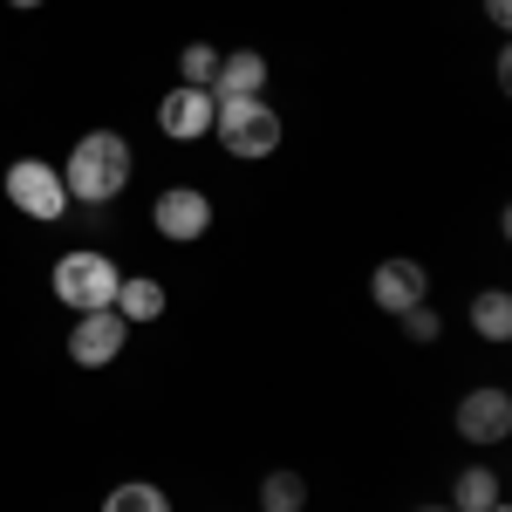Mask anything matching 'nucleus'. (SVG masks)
Returning a JSON list of instances; mask_svg holds the SVG:
<instances>
[{
  "label": "nucleus",
  "instance_id": "1",
  "mask_svg": "<svg viewBox=\"0 0 512 512\" xmlns=\"http://www.w3.org/2000/svg\"><path fill=\"white\" fill-rule=\"evenodd\" d=\"M130 171H137V158H130L123 130H82L76 151H69V164H62L69 205H110V198H123Z\"/></svg>",
  "mask_w": 512,
  "mask_h": 512
},
{
  "label": "nucleus",
  "instance_id": "5",
  "mask_svg": "<svg viewBox=\"0 0 512 512\" xmlns=\"http://www.w3.org/2000/svg\"><path fill=\"white\" fill-rule=\"evenodd\" d=\"M123 342H130V321H123L117 308H89V315H76V328H69V362H76V369H110L123 355Z\"/></svg>",
  "mask_w": 512,
  "mask_h": 512
},
{
  "label": "nucleus",
  "instance_id": "2",
  "mask_svg": "<svg viewBox=\"0 0 512 512\" xmlns=\"http://www.w3.org/2000/svg\"><path fill=\"white\" fill-rule=\"evenodd\" d=\"M212 137L226 144V158H274L280 151V110L267 96H219V117H212Z\"/></svg>",
  "mask_w": 512,
  "mask_h": 512
},
{
  "label": "nucleus",
  "instance_id": "6",
  "mask_svg": "<svg viewBox=\"0 0 512 512\" xmlns=\"http://www.w3.org/2000/svg\"><path fill=\"white\" fill-rule=\"evenodd\" d=\"M151 226H158L164 239H178V246H192V239L212 233V198L198 192V185H171V192H158V205H151Z\"/></svg>",
  "mask_w": 512,
  "mask_h": 512
},
{
  "label": "nucleus",
  "instance_id": "7",
  "mask_svg": "<svg viewBox=\"0 0 512 512\" xmlns=\"http://www.w3.org/2000/svg\"><path fill=\"white\" fill-rule=\"evenodd\" d=\"M212 117H219V96H212V89H192V82H178V89L158 103V130L178 137V144L212 137Z\"/></svg>",
  "mask_w": 512,
  "mask_h": 512
},
{
  "label": "nucleus",
  "instance_id": "9",
  "mask_svg": "<svg viewBox=\"0 0 512 512\" xmlns=\"http://www.w3.org/2000/svg\"><path fill=\"white\" fill-rule=\"evenodd\" d=\"M458 437L465 444H506L512 437V396L506 390H465L458 396Z\"/></svg>",
  "mask_w": 512,
  "mask_h": 512
},
{
  "label": "nucleus",
  "instance_id": "20",
  "mask_svg": "<svg viewBox=\"0 0 512 512\" xmlns=\"http://www.w3.org/2000/svg\"><path fill=\"white\" fill-rule=\"evenodd\" d=\"M485 512H512V506H506V499H499V506H485Z\"/></svg>",
  "mask_w": 512,
  "mask_h": 512
},
{
  "label": "nucleus",
  "instance_id": "19",
  "mask_svg": "<svg viewBox=\"0 0 512 512\" xmlns=\"http://www.w3.org/2000/svg\"><path fill=\"white\" fill-rule=\"evenodd\" d=\"M7 7H48V0H7Z\"/></svg>",
  "mask_w": 512,
  "mask_h": 512
},
{
  "label": "nucleus",
  "instance_id": "8",
  "mask_svg": "<svg viewBox=\"0 0 512 512\" xmlns=\"http://www.w3.org/2000/svg\"><path fill=\"white\" fill-rule=\"evenodd\" d=\"M369 301L383 308V315H403V308H417V301H431V274H424V260H383L376 274H369Z\"/></svg>",
  "mask_w": 512,
  "mask_h": 512
},
{
  "label": "nucleus",
  "instance_id": "12",
  "mask_svg": "<svg viewBox=\"0 0 512 512\" xmlns=\"http://www.w3.org/2000/svg\"><path fill=\"white\" fill-rule=\"evenodd\" d=\"M506 492H499V472L492 465H465V472L451 478V512H485V506H499Z\"/></svg>",
  "mask_w": 512,
  "mask_h": 512
},
{
  "label": "nucleus",
  "instance_id": "17",
  "mask_svg": "<svg viewBox=\"0 0 512 512\" xmlns=\"http://www.w3.org/2000/svg\"><path fill=\"white\" fill-rule=\"evenodd\" d=\"M403 335H410V342H437V335H444V321H437V308L431 301H417V308H403Z\"/></svg>",
  "mask_w": 512,
  "mask_h": 512
},
{
  "label": "nucleus",
  "instance_id": "10",
  "mask_svg": "<svg viewBox=\"0 0 512 512\" xmlns=\"http://www.w3.org/2000/svg\"><path fill=\"white\" fill-rule=\"evenodd\" d=\"M260 89H267V55H260V48H233V55H219L212 96H260Z\"/></svg>",
  "mask_w": 512,
  "mask_h": 512
},
{
  "label": "nucleus",
  "instance_id": "14",
  "mask_svg": "<svg viewBox=\"0 0 512 512\" xmlns=\"http://www.w3.org/2000/svg\"><path fill=\"white\" fill-rule=\"evenodd\" d=\"M103 512H171V492L151 485V478H123V485H110Z\"/></svg>",
  "mask_w": 512,
  "mask_h": 512
},
{
  "label": "nucleus",
  "instance_id": "15",
  "mask_svg": "<svg viewBox=\"0 0 512 512\" xmlns=\"http://www.w3.org/2000/svg\"><path fill=\"white\" fill-rule=\"evenodd\" d=\"M260 512H308V478L301 472H267L260 478Z\"/></svg>",
  "mask_w": 512,
  "mask_h": 512
},
{
  "label": "nucleus",
  "instance_id": "16",
  "mask_svg": "<svg viewBox=\"0 0 512 512\" xmlns=\"http://www.w3.org/2000/svg\"><path fill=\"white\" fill-rule=\"evenodd\" d=\"M212 76H219V48H212V41H185V48H178V82L212 89Z\"/></svg>",
  "mask_w": 512,
  "mask_h": 512
},
{
  "label": "nucleus",
  "instance_id": "4",
  "mask_svg": "<svg viewBox=\"0 0 512 512\" xmlns=\"http://www.w3.org/2000/svg\"><path fill=\"white\" fill-rule=\"evenodd\" d=\"M0 185H7V205H14V212H28L35 226H55V219L69 212V185H62V171H55V164H41V158H14Z\"/></svg>",
  "mask_w": 512,
  "mask_h": 512
},
{
  "label": "nucleus",
  "instance_id": "21",
  "mask_svg": "<svg viewBox=\"0 0 512 512\" xmlns=\"http://www.w3.org/2000/svg\"><path fill=\"white\" fill-rule=\"evenodd\" d=\"M417 512H451V506H417Z\"/></svg>",
  "mask_w": 512,
  "mask_h": 512
},
{
  "label": "nucleus",
  "instance_id": "3",
  "mask_svg": "<svg viewBox=\"0 0 512 512\" xmlns=\"http://www.w3.org/2000/svg\"><path fill=\"white\" fill-rule=\"evenodd\" d=\"M117 280H123V267L110 260V253L76 246V253H62V260H55V301H62L69 315L110 308V301H117Z\"/></svg>",
  "mask_w": 512,
  "mask_h": 512
},
{
  "label": "nucleus",
  "instance_id": "18",
  "mask_svg": "<svg viewBox=\"0 0 512 512\" xmlns=\"http://www.w3.org/2000/svg\"><path fill=\"white\" fill-rule=\"evenodd\" d=\"M485 21H492V28L506 35V21H512V0H485Z\"/></svg>",
  "mask_w": 512,
  "mask_h": 512
},
{
  "label": "nucleus",
  "instance_id": "11",
  "mask_svg": "<svg viewBox=\"0 0 512 512\" xmlns=\"http://www.w3.org/2000/svg\"><path fill=\"white\" fill-rule=\"evenodd\" d=\"M110 308H117V315L137 328V321H158L164 308H171V294H164V280H151V274H123V280H117V301H110Z\"/></svg>",
  "mask_w": 512,
  "mask_h": 512
},
{
  "label": "nucleus",
  "instance_id": "13",
  "mask_svg": "<svg viewBox=\"0 0 512 512\" xmlns=\"http://www.w3.org/2000/svg\"><path fill=\"white\" fill-rule=\"evenodd\" d=\"M472 328L485 335V342H506V335H512V294H506V287L472 294Z\"/></svg>",
  "mask_w": 512,
  "mask_h": 512
}]
</instances>
